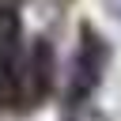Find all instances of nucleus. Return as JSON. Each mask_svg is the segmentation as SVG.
Wrapping results in <instances>:
<instances>
[{"label":"nucleus","instance_id":"nucleus-1","mask_svg":"<svg viewBox=\"0 0 121 121\" xmlns=\"http://www.w3.org/2000/svg\"><path fill=\"white\" fill-rule=\"evenodd\" d=\"M106 64H110V49H106L102 34L95 26H83L76 57H72V72H68V106H83L98 91V83L106 76Z\"/></svg>","mask_w":121,"mask_h":121},{"label":"nucleus","instance_id":"nucleus-2","mask_svg":"<svg viewBox=\"0 0 121 121\" xmlns=\"http://www.w3.org/2000/svg\"><path fill=\"white\" fill-rule=\"evenodd\" d=\"M23 53V23L11 4H0V64L15 60Z\"/></svg>","mask_w":121,"mask_h":121},{"label":"nucleus","instance_id":"nucleus-3","mask_svg":"<svg viewBox=\"0 0 121 121\" xmlns=\"http://www.w3.org/2000/svg\"><path fill=\"white\" fill-rule=\"evenodd\" d=\"M110 8H113V15L121 19V0H110Z\"/></svg>","mask_w":121,"mask_h":121}]
</instances>
